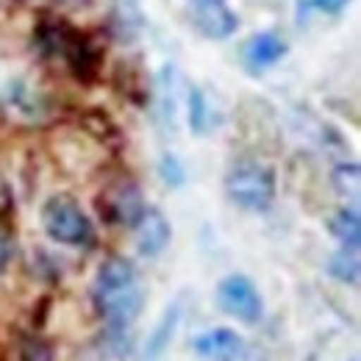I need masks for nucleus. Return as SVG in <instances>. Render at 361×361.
Segmentation results:
<instances>
[{
    "label": "nucleus",
    "instance_id": "f257e3e1",
    "mask_svg": "<svg viewBox=\"0 0 361 361\" xmlns=\"http://www.w3.org/2000/svg\"><path fill=\"white\" fill-rule=\"evenodd\" d=\"M92 300L111 331H128L145 306V289L134 264L123 256L106 259L94 275Z\"/></svg>",
    "mask_w": 361,
    "mask_h": 361
},
{
    "label": "nucleus",
    "instance_id": "f03ea898",
    "mask_svg": "<svg viewBox=\"0 0 361 361\" xmlns=\"http://www.w3.org/2000/svg\"><path fill=\"white\" fill-rule=\"evenodd\" d=\"M226 195L245 212H267L275 200V176L256 159H239L226 173Z\"/></svg>",
    "mask_w": 361,
    "mask_h": 361
},
{
    "label": "nucleus",
    "instance_id": "7ed1b4c3",
    "mask_svg": "<svg viewBox=\"0 0 361 361\" xmlns=\"http://www.w3.org/2000/svg\"><path fill=\"white\" fill-rule=\"evenodd\" d=\"M42 228L53 242L67 245V247H84L94 236L92 220L73 195L47 197L42 206Z\"/></svg>",
    "mask_w": 361,
    "mask_h": 361
},
{
    "label": "nucleus",
    "instance_id": "20e7f679",
    "mask_svg": "<svg viewBox=\"0 0 361 361\" xmlns=\"http://www.w3.org/2000/svg\"><path fill=\"white\" fill-rule=\"evenodd\" d=\"M217 306L228 317H233V319H239L245 325L259 322L262 312H264L262 295H259L256 283L247 275H228V278L220 281V286H217Z\"/></svg>",
    "mask_w": 361,
    "mask_h": 361
},
{
    "label": "nucleus",
    "instance_id": "39448f33",
    "mask_svg": "<svg viewBox=\"0 0 361 361\" xmlns=\"http://www.w3.org/2000/svg\"><path fill=\"white\" fill-rule=\"evenodd\" d=\"M189 23L206 39H228L239 28V17L228 0H189Z\"/></svg>",
    "mask_w": 361,
    "mask_h": 361
},
{
    "label": "nucleus",
    "instance_id": "423d86ee",
    "mask_svg": "<svg viewBox=\"0 0 361 361\" xmlns=\"http://www.w3.org/2000/svg\"><path fill=\"white\" fill-rule=\"evenodd\" d=\"M192 350L203 361H239L245 353V342L231 328H212L192 339Z\"/></svg>",
    "mask_w": 361,
    "mask_h": 361
},
{
    "label": "nucleus",
    "instance_id": "0eeeda50",
    "mask_svg": "<svg viewBox=\"0 0 361 361\" xmlns=\"http://www.w3.org/2000/svg\"><path fill=\"white\" fill-rule=\"evenodd\" d=\"M136 231V247L142 256H159L173 236V228L167 223V217L159 209H145L134 223Z\"/></svg>",
    "mask_w": 361,
    "mask_h": 361
},
{
    "label": "nucleus",
    "instance_id": "6e6552de",
    "mask_svg": "<svg viewBox=\"0 0 361 361\" xmlns=\"http://www.w3.org/2000/svg\"><path fill=\"white\" fill-rule=\"evenodd\" d=\"M286 56V42L283 37H278L275 31H262L256 37H250L242 47V59L250 70H267L272 64H278Z\"/></svg>",
    "mask_w": 361,
    "mask_h": 361
},
{
    "label": "nucleus",
    "instance_id": "1a4fd4ad",
    "mask_svg": "<svg viewBox=\"0 0 361 361\" xmlns=\"http://www.w3.org/2000/svg\"><path fill=\"white\" fill-rule=\"evenodd\" d=\"M145 209L147 206H145V200H142V195H139V189L134 183H123V186L111 189V195L106 197V217L111 223L134 226Z\"/></svg>",
    "mask_w": 361,
    "mask_h": 361
},
{
    "label": "nucleus",
    "instance_id": "9d476101",
    "mask_svg": "<svg viewBox=\"0 0 361 361\" xmlns=\"http://www.w3.org/2000/svg\"><path fill=\"white\" fill-rule=\"evenodd\" d=\"M328 231L334 233V239L348 247V250H359V242H361V220H359V212L356 209H339L331 220H328Z\"/></svg>",
    "mask_w": 361,
    "mask_h": 361
},
{
    "label": "nucleus",
    "instance_id": "9b49d317",
    "mask_svg": "<svg viewBox=\"0 0 361 361\" xmlns=\"http://www.w3.org/2000/svg\"><path fill=\"white\" fill-rule=\"evenodd\" d=\"M328 272H331L336 281H342V283H356V281H359V256H356V250L342 247L336 256H331Z\"/></svg>",
    "mask_w": 361,
    "mask_h": 361
},
{
    "label": "nucleus",
    "instance_id": "f8f14e48",
    "mask_svg": "<svg viewBox=\"0 0 361 361\" xmlns=\"http://www.w3.org/2000/svg\"><path fill=\"white\" fill-rule=\"evenodd\" d=\"M189 126L195 134H206L212 126V111H209V100L200 90L189 92Z\"/></svg>",
    "mask_w": 361,
    "mask_h": 361
},
{
    "label": "nucleus",
    "instance_id": "ddd939ff",
    "mask_svg": "<svg viewBox=\"0 0 361 361\" xmlns=\"http://www.w3.org/2000/svg\"><path fill=\"white\" fill-rule=\"evenodd\" d=\"M359 164H339L334 170V186L339 195H350V197H359Z\"/></svg>",
    "mask_w": 361,
    "mask_h": 361
},
{
    "label": "nucleus",
    "instance_id": "4468645a",
    "mask_svg": "<svg viewBox=\"0 0 361 361\" xmlns=\"http://www.w3.org/2000/svg\"><path fill=\"white\" fill-rule=\"evenodd\" d=\"M176 322H178V309H173V317H170V312H167L164 319H161V325L156 328V334H153V339H150V356H159V353L167 348V342L173 339V328H176Z\"/></svg>",
    "mask_w": 361,
    "mask_h": 361
},
{
    "label": "nucleus",
    "instance_id": "2eb2a0df",
    "mask_svg": "<svg viewBox=\"0 0 361 361\" xmlns=\"http://www.w3.org/2000/svg\"><path fill=\"white\" fill-rule=\"evenodd\" d=\"M11 253H14V242H11V231L8 226L0 223V275L8 270V262H11Z\"/></svg>",
    "mask_w": 361,
    "mask_h": 361
},
{
    "label": "nucleus",
    "instance_id": "dca6fc26",
    "mask_svg": "<svg viewBox=\"0 0 361 361\" xmlns=\"http://www.w3.org/2000/svg\"><path fill=\"white\" fill-rule=\"evenodd\" d=\"M117 14H120V20H123V25H128V23H134L139 25V0H117Z\"/></svg>",
    "mask_w": 361,
    "mask_h": 361
},
{
    "label": "nucleus",
    "instance_id": "f3484780",
    "mask_svg": "<svg viewBox=\"0 0 361 361\" xmlns=\"http://www.w3.org/2000/svg\"><path fill=\"white\" fill-rule=\"evenodd\" d=\"M161 176L167 183H180L183 180V170H180V164L176 161V156H164L161 159Z\"/></svg>",
    "mask_w": 361,
    "mask_h": 361
},
{
    "label": "nucleus",
    "instance_id": "a211bd4d",
    "mask_svg": "<svg viewBox=\"0 0 361 361\" xmlns=\"http://www.w3.org/2000/svg\"><path fill=\"white\" fill-rule=\"evenodd\" d=\"M23 361H50V350H47L45 345H31V348H25L23 350Z\"/></svg>",
    "mask_w": 361,
    "mask_h": 361
},
{
    "label": "nucleus",
    "instance_id": "6ab92c4d",
    "mask_svg": "<svg viewBox=\"0 0 361 361\" xmlns=\"http://www.w3.org/2000/svg\"><path fill=\"white\" fill-rule=\"evenodd\" d=\"M317 6L322 8V11H328V14H336V11H342L350 0H314Z\"/></svg>",
    "mask_w": 361,
    "mask_h": 361
},
{
    "label": "nucleus",
    "instance_id": "aec40b11",
    "mask_svg": "<svg viewBox=\"0 0 361 361\" xmlns=\"http://www.w3.org/2000/svg\"><path fill=\"white\" fill-rule=\"evenodd\" d=\"M67 3H73V6H87L90 0H67Z\"/></svg>",
    "mask_w": 361,
    "mask_h": 361
}]
</instances>
